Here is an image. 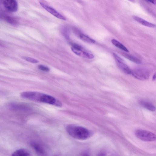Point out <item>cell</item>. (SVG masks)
<instances>
[{
  "label": "cell",
  "mask_w": 156,
  "mask_h": 156,
  "mask_svg": "<svg viewBox=\"0 0 156 156\" xmlns=\"http://www.w3.org/2000/svg\"><path fill=\"white\" fill-rule=\"evenodd\" d=\"M22 98L32 100L49 104L58 107L62 106L61 102L53 96L45 94L35 91H25L22 93Z\"/></svg>",
  "instance_id": "cell-1"
},
{
  "label": "cell",
  "mask_w": 156,
  "mask_h": 156,
  "mask_svg": "<svg viewBox=\"0 0 156 156\" xmlns=\"http://www.w3.org/2000/svg\"><path fill=\"white\" fill-rule=\"evenodd\" d=\"M66 129L67 133L70 136L77 139L85 140L89 136L88 130L82 127L70 125L67 126Z\"/></svg>",
  "instance_id": "cell-2"
},
{
  "label": "cell",
  "mask_w": 156,
  "mask_h": 156,
  "mask_svg": "<svg viewBox=\"0 0 156 156\" xmlns=\"http://www.w3.org/2000/svg\"><path fill=\"white\" fill-rule=\"evenodd\" d=\"M134 133L137 137L144 141H152L156 140V135L148 131L137 130L135 131Z\"/></svg>",
  "instance_id": "cell-3"
},
{
  "label": "cell",
  "mask_w": 156,
  "mask_h": 156,
  "mask_svg": "<svg viewBox=\"0 0 156 156\" xmlns=\"http://www.w3.org/2000/svg\"><path fill=\"white\" fill-rule=\"evenodd\" d=\"M72 45L71 50L77 55L88 59H92L94 58V56L92 54L84 50L80 45L73 43L72 44Z\"/></svg>",
  "instance_id": "cell-4"
},
{
  "label": "cell",
  "mask_w": 156,
  "mask_h": 156,
  "mask_svg": "<svg viewBox=\"0 0 156 156\" xmlns=\"http://www.w3.org/2000/svg\"><path fill=\"white\" fill-rule=\"evenodd\" d=\"M8 107L11 110L15 111H28L31 110L30 107L24 103L12 102L8 104Z\"/></svg>",
  "instance_id": "cell-5"
},
{
  "label": "cell",
  "mask_w": 156,
  "mask_h": 156,
  "mask_svg": "<svg viewBox=\"0 0 156 156\" xmlns=\"http://www.w3.org/2000/svg\"><path fill=\"white\" fill-rule=\"evenodd\" d=\"M131 74L136 79L141 80H148L149 77V73L143 69H137L132 71Z\"/></svg>",
  "instance_id": "cell-6"
},
{
  "label": "cell",
  "mask_w": 156,
  "mask_h": 156,
  "mask_svg": "<svg viewBox=\"0 0 156 156\" xmlns=\"http://www.w3.org/2000/svg\"><path fill=\"white\" fill-rule=\"evenodd\" d=\"M39 3L43 8L55 17L62 20H66V18L65 17L52 7L48 6L41 2H40Z\"/></svg>",
  "instance_id": "cell-7"
},
{
  "label": "cell",
  "mask_w": 156,
  "mask_h": 156,
  "mask_svg": "<svg viewBox=\"0 0 156 156\" xmlns=\"http://www.w3.org/2000/svg\"><path fill=\"white\" fill-rule=\"evenodd\" d=\"M5 7L8 11L15 12L18 9V4L15 0H6L3 2Z\"/></svg>",
  "instance_id": "cell-8"
},
{
  "label": "cell",
  "mask_w": 156,
  "mask_h": 156,
  "mask_svg": "<svg viewBox=\"0 0 156 156\" xmlns=\"http://www.w3.org/2000/svg\"><path fill=\"white\" fill-rule=\"evenodd\" d=\"M31 145L35 151L40 156H47V153L43 147L36 142H32Z\"/></svg>",
  "instance_id": "cell-9"
},
{
  "label": "cell",
  "mask_w": 156,
  "mask_h": 156,
  "mask_svg": "<svg viewBox=\"0 0 156 156\" xmlns=\"http://www.w3.org/2000/svg\"><path fill=\"white\" fill-rule=\"evenodd\" d=\"M133 18L135 21L144 26L151 28L156 27L155 24L150 23L140 17L134 16Z\"/></svg>",
  "instance_id": "cell-10"
},
{
  "label": "cell",
  "mask_w": 156,
  "mask_h": 156,
  "mask_svg": "<svg viewBox=\"0 0 156 156\" xmlns=\"http://www.w3.org/2000/svg\"><path fill=\"white\" fill-rule=\"evenodd\" d=\"M117 63L118 66L123 72L127 74H131L132 71L124 61Z\"/></svg>",
  "instance_id": "cell-11"
},
{
  "label": "cell",
  "mask_w": 156,
  "mask_h": 156,
  "mask_svg": "<svg viewBox=\"0 0 156 156\" xmlns=\"http://www.w3.org/2000/svg\"><path fill=\"white\" fill-rule=\"evenodd\" d=\"M30 153L28 151L25 149L18 150L12 154V156H29Z\"/></svg>",
  "instance_id": "cell-12"
},
{
  "label": "cell",
  "mask_w": 156,
  "mask_h": 156,
  "mask_svg": "<svg viewBox=\"0 0 156 156\" xmlns=\"http://www.w3.org/2000/svg\"><path fill=\"white\" fill-rule=\"evenodd\" d=\"M140 104L143 107L150 111H154L156 110L155 107L149 103L142 101L140 102Z\"/></svg>",
  "instance_id": "cell-13"
},
{
  "label": "cell",
  "mask_w": 156,
  "mask_h": 156,
  "mask_svg": "<svg viewBox=\"0 0 156 156\" xmlns=\"http://www.w3.org/2000/svg\"><path fill=\"white\" fill-rule=\"evenodd\" d=\"M78 36L82 40L86 43L92 44L95 42L94 40L84 34L81 33Z\"/></svg>",
  "instance_id": "cell-14"
},
{
  "label": "cell",
  "mask_w": 156,
  "mask_h": 156,
  "mask_svg": "<svg viewBox=\"0 0 156 156\" xmlns=\"http://www.w3.org/2000/svg\"><path fill=\"white\" fill-rule=\"evenodd\" d=\"M111 42L112 44L116 47L123 51L127 52H128L129 51L128 48L117 40L113 39L112 40Z\"/></svg>",
  "instance_id": "cell-15"
},
{
  "label": "cell",
  "mask_w": 156,
  "mask_h": 156,
  "mask_svg": "<svg viewBox=\"0 0 156 156\" xmlns=\"http://www.w3.org/2000/svg\"><path fill=\"white\" fill-rule=\"evenodd\" d=\"M124 57L129 60L136 64H140L141 63V61L138 58L132 55L125 54Z\"/></svg>",
  "instance_id": "cell-16"
},
{
  "label": "cell",
  "mask_w": 156,
  "mask_h": 156,
  "mask_svg": "<svg viewBox=\"0 0 156 156\" xmlns=\"http://www.w3.org/2000/svg\"><path fill=\"white\" fill-rule=\"evenodd\" d=\"M5 18L8 22L13 25L16 26L18 24L17 20L12 17L7 16L5 17Z\"/></svg>",
  "instance_id": "cell-17"
},
{
  "label": "cell",
  "mask_w": 156,
  "mask_h": 156,
  "mask_svg": "<svg viewBox=\"0 0 156 156\" xmlns=\"http://www.w3.org/2000/svg\"><path fill=\"white\" fill-rule=\"evenodd\" d=\"M22 58L26 61L31 63L35 64L38 62V61L37 60L30 57H22Z\"/></svg>",
  "instance_id": "cell-18"
},
{
  "label": "cell",
  "mask_w": 156,
  "mask_h": 156,
  "mask_svg": "<svg viewBox=\"0 0 156 156\" xmlns=\"http://www.w3.org/2000/svg\"><path fill=\"white\" fill-rule=\"evenodd\" d=\"M38 68L40 70L43 71L48 72L50 70L48 68L41 65L38 66Z\"/></svg>",
  "instance_id": "cell-19"
},
{
  "label": "cell",
  "mask_w": 156,
  "mask_h": 156,
  "mask_svg": "<svg viewBox=\"0 0 156 156\" xmlns=\"http://www.w3.org/2000/svg\"><path fill=\"white\" fill-rule=\"evenodd\" d=\"M113 56L117 62H121L124 61V60L118 55L115 53L113 54Z\"/></svg>",
  "instance_id": "cell-20"
},
{
  "label": "cell",
  "mask_w": 156,
  "mask_h": 156,
  "mask_svg": "<svg viewBox=\"0 0 156 156\" xmlns=\"http://www.w3.org/2000/svg\"><path fill=\"white\" fill-rule=\"evenodd\" d=\"M63 32L64 33V34L66 37L67 38L69 37V32L68 28H65Z\"/></svg>",
  "instance_id": "cell-21"
},
{
  "label": "cell",
  "mask_w": 156,
  "mask_h": 156,
  "mask_svg": "<svg viewBox=\"0 0 156 156\" xmlns=\"http://www.w3.org/2000/svg\"><path fill=\"white\" fill-rule=\"evenodd\" d=\"M146 2H148L152 4L153 5H156V1H147Z\"/></svg>",
  "instance_id": "cell-22"
},
{
  "label": "cell",
  "mask_w": 156,
  "mask_h": 156,
  "mask_svg": "<svg viewBox=\"0 0 156 156\" xmlns=\"http://www.w3.org/2000/svg\"><path fill=\"white\" fill-rule=\"evenodd\" d=\"M98 156H106V155L105 153L103 152H101L98 154Z\"/></svg>",
  "instance_id": "cell-23"
},
{
  "label": "cell",
  "mask_w": 156,
  "mask_h": 156,
  "mask_svg": "<svg viewBox=\"0 0 156 156\" xmlns=\"http://www.w3.org/2000/svg\"><path fill=\"white\" fill-rule=\"evenodd\" d=\"M156 79V72H155L154 75H153L152 77V80L153 81H154Z\"/></svg>",
  "instance_id": "cell-24"
},
{
  "label": "cell",
  "mask_w": 156,
  "mask_h": 156,
  "mask_svg": "<svg viewBox=\"0 0 156 156\" xmlns=\"http://www.w3.org/2000/svg\"><path fill=\"white\" fill-rule=\"evenodd\" d=\"M82 156H89L88 154L87 153H85L82 155Z\"/></svg>",
  "instance_id": "cell-25"
}]
</instances>
